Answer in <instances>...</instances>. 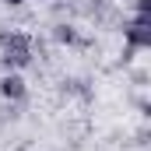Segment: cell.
<instances>
[{
	"instance_id": "obj_1",
	"label": "cell",
	"mask_w": 151,
	"mask_h": 151,
	"mask_svg": "<svg viewBox=\"0 0 151 151\" xmlns=\"http://www.w3.org/2000/svg\"><path fill=\"white\" fill-rule=\"evenodd\" d=\"M119 28H123L127 46H134V49H151V21H148V18H141V14L123 18Z\"/></svg>"
},
{
	"instance_id": "obj_2",
	"label": "cell",
	"mask_w": 151,
	"mask_h": 151,
	"mask_svg": "<svg viewBox=\"0 0 151 151\" xmlns=\"http://www.w3.org/2000/svg\"><path fill=\"white\" fill-rule=\"evenodd\" d=\"M35 63V46H7L0 49V67L4 70H25Z\"/></svg>"
},
{
	"instance_id": "obj_3",
	"label": "cell",
	"mask_w": 151,
	"mask_h": 151,
	"mask_svg": "<svg viewBox=\"0 0 151 151\" xmlns=\"http://www.w3.org/2000/svg\"><path fill=\"white\" fill-rule=\"evenodd\" d=\"M49 35H53L56 46H77V49H88V46H91V39H84V35H81V28L70 25V21H56Z\"/></svg>"
},
{
	"instance_id": "obj_4",
	"label": "cell",
	"mask_w": 151,
	"mask_h": 151,
	"mask_svg": "<svg viewBox=\"0 0 151 151\" xmlns=\"http://www.w3.org/2000/svg\"><path fill=\"white\" fill-rule=\"evenodd\" d=\"M0 95H4L7 102H25L28 81L21 77V70H4V77H0Z\"/></svg>"
},
{
	"instance_id": "obj_5",
	"label": "cell",
	"mask_w": 151,
	"mask_h": 151,
	"mask_svg": "<svg viewBox=\"0 0 151 151\" xmlns=\"http://www.w3.org/2000/svg\"><path fill=\"white\" fill-rule=\"evenodd\" d=\"M7 46H35V39L28 35V32H21V28H4L0 32V49H7Z\"/></svg>"
},
{
	"instance_id": "obj_6",
	"label": "cell",
	"mask_w": 151,
	"mask_h": 151,
	"mask_svg": "<svg viewBox=\"0 0 151 151\" xmlns=\"http://www.w3.org/2000/svg\"><path fill=\"white\" fill-rule=\"evenodd\" d=\"M60 91H63V95H77V99H88V95H91L88 81H81V77H63Z\"/></svg>"
},
{
	"instance_id": "obj_7",
	"label": "cell",
	"mask_w": 151,
	"mask_h": 151,
	"mask_svg": "<svg viewBox=\"0 0 151 151\" xmlns=\"http://www.w3.org/2000/svg\"><path fill=\"white\" fill-rule=\"evenodd\" d=\"M148 11H151V0H134V14L148 18Z\"/></svg>"
},
{
	"instance_id": "obj_8",
	"label": "cell",
	"mask_w": 151,
	"mask_h": 151,
	"mask_svg": "<svg viewBox=\"0 0 151 151\" xmlns=\"http://www.w3.org/2000/svg\"><path fill=\"white\" fill-rule=\"evenodd\" d=\"M0 4H7V7H21L25 0H0Z\"/></svg>"
},
{
	"instance_id": "obj_9",
	"label": "cell",
	"mask_w": 151,
	"mask_h": 151,
	"mask_svg": "<svg viewBox=\"0 0 151 151\" xmlns=\"http://www.w3.org/2000/svg\"><path fill=\"white\" fill-rule=\"evenodd\" d=\"M42 4H49V0H42Z\"/></svg>"
}]
</instances>
